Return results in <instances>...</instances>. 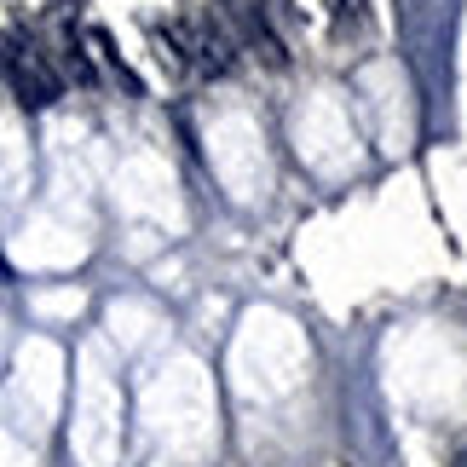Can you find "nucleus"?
<instances>
[{
    "mask_svg": "<svg viewBox=\"0 0 467 467\" xmlns=\"http://www.w3.org/2000/svg\"><path fill=\"white\" fill-rule=\"evenodd\" d=\"M0 76H6L12 87V99L24 104V110H47V104H58L64 99V76H58V64L47 58L41 47L29 41V35H0Z\"/></svg>",
    "mask_w": 467,
    "mask_h": 467,
    "instance_id": "f257e3e1",
    "label": "nucleus"
},
{
    "mask_svg": "<svg viewBox=\"0 0 467 467\" xmlns=\"http://www.w3.org/2000/svg\"><path fill=\"white\" fill-rule=\"evenodd\" d=\"M220 6H225V17L248 35V41H265V52L277 58V41L265 35V12H260V0H220Z\"/></svg>",
    "mask_w": 467,
    "mask_h": 467,
    "instance_id": "f03ea898",
    "label": "nucleus"
},
{
    "mask_svg": "<svg viewBox=\"0 0 467 467\" xmlns=\"http://www.w3.org/2000/svg\"><path fill=\"white\" fill-rule=\"evenodd\" d=\"M335 6H340V12H352V6H358V0H335Z\"/></svg>",
    "mask_w": 467,
    "mask_h": 467,
    "instance_id": "7ed1b4c3",
    "label": "nucleus"
},
{
    "mask_svg": "<svg viewBox=\"0 0 467 467\" xmlns=\"http://www.w3.org/2000/svg\"><path fill=\"white\" fill-rule=\"evenodd\" d=\"M456 467H467V451H462V456H456Z\"/></svg>",
    "mask_w": 467,
    "mask_h": 467,
    "instance_id": "20e7f679",
    "label": "nucleus"
},
{
    "mask_svg": "<svg viewBox=\"0 0 467 467\" xmlns=\"http://www.w3.org/2000/svg\"><path fill=\"white\" fill-rule=\"evenodd\" d=\"M0 272H6V265H0Z\"/></svg>",
    "mask_w": 467,
    "mask_h": 467,
    "instance_id": "39448f33",
    "label": "nucleus"
}]
</instances>
